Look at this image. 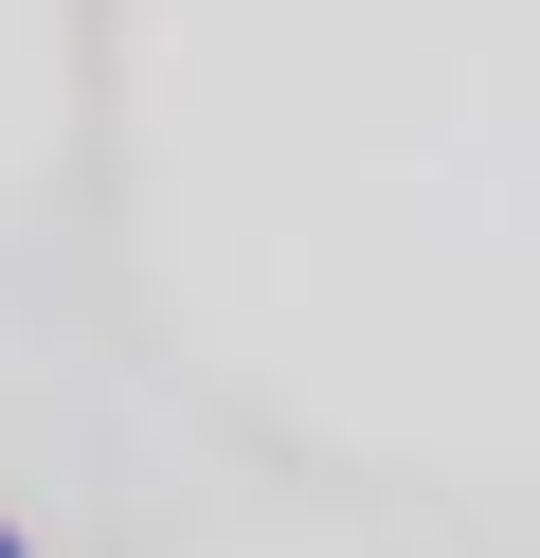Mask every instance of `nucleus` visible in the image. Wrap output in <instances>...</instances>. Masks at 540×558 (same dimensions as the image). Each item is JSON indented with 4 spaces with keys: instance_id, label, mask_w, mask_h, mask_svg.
<instances>
[{
    "instance_id": "f257e3e1",
    "label": "nucleus",
    "mask_w": 540,
    "mask_h": 558,
    "mask_svg": "<svg viewBox=\"0 0 540 558\" xmlns=\"http://www.w3.org/2000/svg\"><path fill=\"white\" fill-rule=\"evenodd\" d=\"M0 558H55V541H36V522H0Z\"/></svg>"
}]
</instances>
